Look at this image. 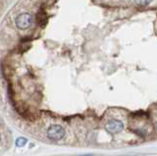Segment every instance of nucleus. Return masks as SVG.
<instances>
[{
    "mask_svg": "<svg viewBox=\"0 0 157 156\" xmlns=\"http://www.w3.org/2000/svg\"><path fill=\"white\" fill-rule=\"evenodd\" d=\"M27 143H28V139L26 138H19L16 139L15 144H16L17 147H23L24 145H26Z\"/></svg>",
    "mask_w": 157,
    "mask_h": 156,
    "instance_id": "39448f33",
    "label": "nucleus"
},
{
    "mask_svg": "<svg viewBox=\"0 0 157 156\" xmlns=\"http://www.w3.org/2000/svg\"><path fill=\"white\" fill-rule=\"evenodd\" d=\"M105 129L108 133L116 135V134L121 133V131L124 130V124H123L120 120L113 119L107 122V124L105 125Z\"/></svg>",
    "mask_w": 157,
    "mask_h": 156,
    "instance_id": "7ed1b4c3",
    "label": "nucleus"
},
{
    "mask_svg": "<svg viewBox=\"0 0 157 156\" xmlns=\"http://www.w3.org/2000/svg\"><path fill=\"white\" fill-rule=\"evenodd\" d=\"M16 26L20 30H27L32 26L33 18L32 15L29 13H23L16 18Z\"/></svg>",
    "mask_w": 157,
    "mask_h": 156,
    "instance_id": "f03ea898",
    "label": "nucleus"
},
{
    "mask_svg": "<svg viewBox=\"0 0 157 156\" xmlns=\"http://www.w3.org/2000/svg\"><path fill=\"white\" fill-rule=\"evenodd\" d=\"M36 21L38 23V25H40L41 27H45L47 24V15L44 11H39L36 15Z\"/></svg>",
    "mask_w": 157,
    "mask_h": 156,
    "instance_id": "20e7f679",
    "label": "nucleus"
},
{
    "mask_svg": "<svg viewBox=\"0 0 157 156\" xmlns=\"http://www.w3.org/2000/svg\"><path fill=\"white\" fill-rule=\"evenodd\" d=\"M156 127H157V124H156Z\"/></svg>",
    "mask_w": 157,
    "mask_h": 156,
    "instance_id": "6e6552de",
    "label": "nucleus"
},
{
    "mask_svg": "<svg viewBox=\"0 0 157 156\" xmlns=\"http://www.w3.org/2000/svg\"><path fill=\"white\" fill-rule=\"evenodd\" d=\"M78 156H94L92 154H82V155H78Z\"/></svg>",
    "mask_w": 157,
    "mask_h": 156,
    "instance_id": "0eeeda50",
    "label": "nucleus"
},
{
    "mask_svg": "<svg viewBox=\"0 0 157 156\" xmlns=\"http://www.w3.org/2000/svg\"><path fill=\"white\" fill-rule=\"evenodd\" d=\"M65 135V130L60 125H51L47 130V136L51 140H60Z\"/></svg>",
    "mask_w": 157,
    "mask_h": 156,
    "instance_id": "f257e3e1",
    "label": "nucleus"
},
{
    "mask_svg": "<svg viewBox=\"0 0 157 156\" xmlns=\"http://www.w3.org/2000/svg\"><path fill=\"white\" fill-rule=\"evenodd\" d=\"M152 1V0H135V2L140 6H146Z\"/></svg>",
    "mask_w": 157,
    "mask_h": 156,
    "instance_id": "423d86ee",
    "label": "nucleus"
}]
</instances>
